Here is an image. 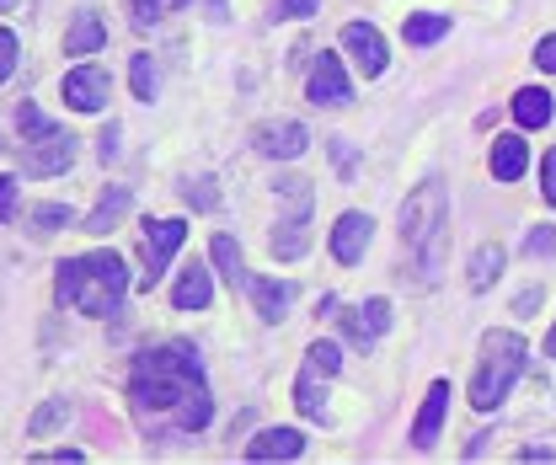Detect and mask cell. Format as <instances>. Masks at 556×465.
Listing matches in <instances>:
<instances>
[{
	"label": "cell",
	"instance_id": "44dd1931",
	"mask_svg": "<svg viewBox=\"0 0 556 465\" xmlns=\"http://www.w3.org/2000/svg\"><path fill=\"white\" fill-rule=\"evenodd\" d=\"M124 209H129V188H113L108 199H102L97 209H91V214H86V219H80V230H91V236H108V230L124 219Z\"/></svg>",
	"mask_w": 556,
	"mask_h": 465
},
{
	"label": "cell",
	"instance_id": "7c38bea8",
	"mask_svg": "<svg viewBox=\"0 0 556 465\" xmlns=\"http://www.w3.org/2000/svg\"><path fill=\"white\" fill-rule=\"evenodd\" d=\"M391 327V305L386 300H369V305H358V311H343V332L358 342V348H369V342H380Z\"/></svg>",
	"mask_w": 556,
	"mask_h": 465
},
{
	"label": "cell",
	"instance_id": "2e32d148",
	"mask_svg": "<svg viewBox=\"0 0 556 465\" xmlns=\"http://www.w3.org/2000/svg\"><path fill=\"white\" fill-rule=\"evenodd\" d=\"M247 289H252V305H257L263 322H283L289 316V300H294L289 284H278V278H247Z\"/></svg>",
	"mask_w": 556,
	"mask_h": 465
},
{
	"label": "cell",
	"instance_id": "ba28073f",
	"mask_svg": "<svg viewBox=\"0 0 556 465\" xmlns=\"http://www.w3.org/2000/svg\"><path fill=\"white\" fill-rule=\"evenodd\" d=\"M311 102L316 108H343L348 97H353V86H348V75H343V60L338 54H321L316 60V70H311Z\"/></svg>",
	"mask_w": 556,
	"mask_h": 465
},
{
	"label": "cell",
	"instance_id": "5b68a950",
	"mask_svg": "<svg viewBox=\"0 0 556 465\" xmlns=\"http://www.w3.org/2000/svg\"><path fill=\"white\" fill-rule=\"evenodd\" d=\"M16 124L27 134V144H33V155H27V172H38V177H54V172H65L70 161H75V139L65 129H54L33 102H22L16 108Z\"/></svg>",
	"mask_w": 556,
	"mask_h": 465
},
{
	"label": "cell",
	"instance_id": "5bb4252c",
	"mask_svg": "<svg viewBox=\"0 0 556 465\" xmlns=\"http://www.w3.org/2000/svg\"><path fill=\"white\" fill-rule=\"evenodd\" d=\"M525 166H530V144H525L519 134H497V139H492V177H497V183H519Z\"/></svg>",
	"mask_w": 556,
	"mask_h": 465
},
{
	"label": "cell",
	"instance_id": "74e56055",
	"mask_svg": "<svg viewBox=\"0 0 556 465\" xmlns=\"http://www.w3.org/2000/svg\"><path fill=\"white\" fill-rule=\"evenodd\" d=\"M97 155H102V161H113V155H118V129H108L102 139H97Z\"/></svg>",
	"mask_w": 556,
	"mask_h": 465
},
{
	"label": "cell",
	"instance_id": "d6986e66",
	"mask_svg": "<svg viewBox=\"0 0 556 465\" xmlns=\"http://www.w3.org/2000/svg\"><path fill=\"white\" fill-rule=\"evenodd\" d=\"M268 247H274V257H283V263H289V257H300V252L311 247V219H305V209H294V214L278 225Z\"/></svg>",
	"mask_w": 556,
	"mask_h": 465
},
{
	"label": "cell",
	"instance_id": "52a82bcc",
	"mask_svg": "<svg viewBox=\"0 0 556 465\" xmlns=\"http://www.w3.org/2000/svg\"><path fill=\"white\" fill-rule=\"evenodd\" d=\"M343 49L353 54V65H358V75H380L386 70V38L369 27V22H348L343 27Z\"/></svg>",
	"mask_w": 556,
	"mask_h": 465
},
{
	"label": "cell",
	"instance_id": "cb8c5ba5",
	"mask_svg": "<svg viewBox=\"0 0 556 465\" xmlns=\"http://www.w3.org/2000/svg\"><path fill=\"white\" fill-rule=\"evenodd\" d=\"M208 252H214V267L225 273V284H230V289H236V284H247V267H241V247H236L230 236H214V247H208Z\"/></svg>",
	"mask_w": 556,
	"mask_h": 465
},
{
	"label": "cell",
	"instance_id": "6da1fadb",
	"mask_svg": "<svg viewBox=\"0 0 556 465\" xmlns=\"http://www.w3.org/2000/svg\"><path fill=\"white\" fill-rule=\"evenodd\" d=\"M129 406H135L144 433L155 423H172L177 433H199L208 423V412H214L199 353L188 342L144 348L135 359V369H129Z\"/></svg>",
	"mask_w": 556,
	"mask_h": 465
},
{
	"label": "cell",
	"instance_id": "ac0fdd59",
	"mask_svg": "<svg viewBox=\"0 0 556 465\" xmlns=\"http://www.w3.org/2000/svg\"><path fill=\"white\" fill-rule=\"evenodd\" d=\"M208 294H214V284H208V267H182V278H177V289H172V305L177 311H204Z\"/></svg>",
	"mask_w": 556,
	"mask_h": 465
},
{
	"label": "cell",
	"instance_id": "603a6c76",
	"mask_svg": "<svg viewBox=\"0 0 556 465\" xmlns=\"http://www.w3.org/2000/svg\"><path fill=\"white\" fill-rule=\"evenodd\" d=\"M497 273H503V247H497V241H486V247H477V257H471V273H466V284H471V289L482 294L486 284L497 278Z\"/></svg>",
	"mask_w": 556,
	"mask_h": 465
},
{
	"label": "cell",
	"instance_id": "7a4b0ae2",
	"mask_svg": "<svg viewBox=\"0 0 556 465\" xmlns=\"http://www.w3.org/2000/svg\"><path fill=\"white\" fill-rule=\"evenodd\" d=\"M54 294L80 316H113L129 294V267L113 252H91V257H70L60 263Z\"/></svg>",
	"mask_w": 556,
	"mask_h": 465
},
{
	"label": "cell",
	"instance_id": "484cf974",
	"mask_svg": "<svg viewBox=\"0 0 556 465\" xmlns=\"http://www.w3.org/2000/svg\"><path fill=\"white\" fill-rule=\"evenodd\" d=\"M70 219H75V214H70L65 203H38V209H33V230H38V236L60 230V225H70Z\"/></svg>",
	"mask_w": 556,
	"mask_h": 465
},
{
	"label": "cell",
	"instance_id": "f35d334b",
	"mask_svg": "<svg viewBox=\"0 0 556 465\" xmlns=\"http://www.w3.org/2000/svg\"><path fill=\"white\" fill-rule=\"evenodd\" d=\"M546 353H552V359H556V327H552V337H546Z\"/></svg>",
	"mask_w": 556,
	"mask_h": 465
},
{
	"label": "cell",
	"instance_id": "8992f818",
	"mask_svg": "<svg viewBox=\"0 0 556 465\" xmlns=\"http://www.w3.org/2000/svg\"><path fill=\"white\" fill-rule=\"evenodd\" d=\"M188 241V225L182 219H155V225H144V247H139V294H150L161 278H166V263L177 257V247Z\"/></svg>",
	"mask_w": 556,
	"mask_h": 465
},
{
	"label": "cell",
	"instance_id": "e575fe53",
	"mask_svg": "<svg viewBox=\"0 0 556 465\" xmlns=\"http://www.w3.org/2000/svg\"><path fill=\"white\" fill-rule=\"evenodd\" d=\"M535 65H541V70H552V75H556V33H552V38H541V43H535Z\"/></svg>",
	"mask_w": 556,
	"mask_h": 465
},
{
	"label": "cell",
	"instance_id": "83f0119b",
	"mask_svg": "<svg viewBox=\"0 0 556 465\" xmlns=\"http://www.w3.org/2000/svg\"><path fill=\"white\" fill-rule=\"evenodd\" d=\"M316 375H338V364H343V353H338V342H311V359H305Z\"/></svg>",
	"mask_w": 556,
	"mask_h": 465
},
{
	"label": "cell",
	"instance_id": "8fae6325",
	"mask_svg": "<svg viewBox=\"0 0 556 465\" xmlns=\"http://www.w3.org/2000/svg\"><path fill=\"white\" fill-rule=\"evenodd\" d=\"M450 380H433L428 386V401H422V412H417L413 423V444L417 450H433V439H439V428H444V412H450Z\"/></svg>",
	"mask_w": 556,
	"mask_h": 465
},
{
	"label": "cell",
	"instance_id": "277c9868",
	"mask_svg": "<svg viewBox=\"0 0 556 465\" xmlns=\"http://www.w3.org/2000/svg\"><path fill=\"white\" fill-rule=\"evenodd\" d=\"M530 364V348L519 332H486L482 337V364H477V380H471V406L492 412L497 401L514 391V380L525 375Z\"/></svg>",
	"mask_w": 556,
	"mask_h": 465
},
{
	"label": "cell",
	"instance_id": "ab89813d",
	"mask_svg": "<svg viewBox=\"0 0 556 465\" xmlns=\"http://www.w3.org/2000/svg\"><path fill=\"white\" fill-rule=\"evenodd\" d=\"M5 5H11V0H0V11H5Z\"/></svg>",
	"mask_w": 556,
	"mask_h": 465
},
{
	"label": "cell",
	"instance_id": "4fadbf2b",
	"mask_svg": "<svg viewBox=\"0 0 556 465\" xmlns=\"http://www.w3.org/2000/svg\"><path fill=\"white\" fill-rule=\"evenodd\" d=\"M369 236H375L369 214H343V219L332 225V257H338V263H358L364 247H369Z\"/></svg>",
	"mask_w": 556,
	"mask_h": 465
},
{
	"label": "cell",
	"instance_id": "4316f807",
	"mask_svg": "<svg viewBox=\"0 0 556 465\" xmlns=\"http://www.w3.org/2000/svg\"><path fill=\"white\" fill-rule=\"evenodd\" d=\"M188 0H135V22L139 27H150V22H161V16H172V11H182Z\"/></svg>",
	"mask_w": 556,
	"mask_h": 465
},
{
	"label": "cell",
	"instance_id": "d4e9b609",
	"mask_svg": "<svg viewBox=\"0 0 556 465\" xmlns=\"http://www.w3.org/2000/svg\"><path fill=\"white\" fill-rule=\"evenodd\" d=\"M294 406H300L305 417H321V412H327V401L316 397V369H311V364H305V375L294 380Z\"/></svg>",
	"mask_w": 556,
	"mask_h": 465
},
{
	"label": "cell",
	"instance_id": "3957f363",
	"mask_svg": "<svg viewBox=\"0 0 556 465\" xmlns=\"http://www.w3.org/2000/svg\"><path fill=\"white\" fill-rule=\"evenodd\" d=\"M402 241H407V252H417L422 278H433L444 263V247H450V193L439 183H422L402 203Z\"/></svg>",
	"mask_w": 556,
	"mask_h": 465
},
{
	"label": "cell",
	"instance_id": "d6a6232c",
	"mask_svg": "<svg viewBox=\"0 0 556 465\" xmlns=\"http://www.w3.org/2000/svg\"><path fill=\"white\" fill-rule=\"evenodd\" d=\"M60 417H65V401H49V406H43V412L33 417V439H43V433H49V428H54Z\"/></svg>",
	"mask_w": 556,
	"mask_h": 465
},
{
	"label": "cell",
	"instance_id": "d590c367",
	"mask_svg": "<svg viewBox=\"0 0 556 465\" xmlns=\"http://www.w3.org/2000/svg\"><path fill=\"white\" fill-rule=\"evenodd\" d=\"M182 199L199 203V209H214V188H208V183H199V188H193V183H188V188H182Z\"/></svg>",
	"mask_w": 556,
	"mask_h": 465
},
{
	"label": "cell",
	"instance_id": "30bf717a",
	"mask_svg": "<svg viewBox=\"0 0 556 465\" xmlns=\"http://www.w3.org/2000/svg\"><path fill=\"white\" fill-rule=\"evenodd\" d=\"M65 102L75 113H102L108 108V75L97 65H80L65 75Z\"/></svg>",
	"mask_w": 556,
	"mask_h": 465
},
{
	"label": "cell",
	"instance_id": "7402d4cb",
	"mask_svg": "<svg viewBox=\"0 0 556 465\" xmlns=\"http://www.w3.org/2000/svg\"><path fill=\"white\" fill-rule=\"evenodd\" d=\"M450 33V16H439V11H417L407 16V27H402V38L413 43V49H428L433 38H444Z\"/></svg>",
	"mask_w": 556,
	"mask_h": 465
},
{
	"label": "cell",
	"instance_id": "1f68e13d",
	"mask_svg": "<svg viewBox=\"0 0 556 465\" xmlns=\"http://www.w3.org/2000/svg\"><path fill=\"white\" fill-rule=\"evenodd\" d=\"M525 252H530V257H535V252H541V257H552V252H556V230H552V225L530 230V236H525Z\"/></svg>",
	"mask_w": 556,
	"mask_h": 465
},
{
	"label": "cell",
	"instance_id": "f1b7e54d",
	"mask_svg": "<svg viewBox=\"0 0 556 465\" xmlns=\"http://www.w3.org/2000/svg\"><path fill=\"white\" fill-rule=\"evenodd\" d=\"M321 0H268V16L274 22H300V16H311Z\"/></svg>",
	"mask_w": 556,
	"mask_h": 465
},
{
	"label": "cell",
	"instance_id": "8d00e7d4",
	"mask_svg": "<svg viewBox=\"0 0 556 465\" xmlns=\"http://www.w3.org/2000/svg\"><path fill=\"white\" fill-rule=\"evenodd\" d=\"M11 203H16V183L0 177V219H11Z\"/></svg>",
	"mask_w": 556,
	"mask_h": 465
},
{
	"label": "cell",
	"instance_id": "ffe728a7",
	"mask_svg": "<svg viewBox=\"0 0 556 465\" xmlns=\"http://www.w3.org/2000/svg\"><path fill=\"white\" fill-rule=\"evenodd\" d=\"M514 118H519L525 129H546V124H552V91H541V86L514 91Z\"/></svg>",
	"mask_w": 556,
	"mask_h": 465
},
{
	"label": "cell",
	"instance_id": "4dcf8cb0",
	"mask_svg": "<svg viewBox=\"0 0 556 465\" xmlns=\"http://www.w3.org/2000/svg\"><path fill=\"white\" fill-rule=\"evenodd\" d=\"M11 70H16V33L0 27V86L11 80Z\"/></svg>",
	"mask_w": 556,
	"mask_h": 465
},
{
	"label": "cell",
	"instance_id": "9a60e30c",
	"mask_svg": "<svg viewBox=\"0 0 556 465\" xmlns=\"http://www.w3.org/2000/svg\"><path fill=\"white\" fill-rule=\"evenodd\" d=\"M305 450V433L300 428H268L247 444V461H294Z\"/></svg>",
	"mask_w": 556,
	"mask_h": 465
},
{
	"label": "cell",
	"instance_id": "f546056e",
	"mask_svg": "<svg viewBox=\"0 0 556 465\" xmlns=\"http://www.w3.org/2000/svg\"><path fill=\"white\" fill-rule=\"evenodd\" d=\"M135 97H155V65H150V54H135Z\"/></svg>",
	"mask_w": 556,
	"mask_h": 465
},
{
	"label": "cell",
	"instance_id": "9c48e42d",
	"mask_svg": "<svg viewBox=\"0 0 556 465\" xmlns=\"http://www.w3.org/2000/svg\"><path fill=\"white\" fill-rule=\"evenodd\" d=\"M257 150L263 155H274V161H294V155H305V144H311V134L305 124H294V118H278V124H257Z\"/></svg>",
	"mask_w": 556,
	"mask_h": 465
},
{
	"label": "cell",
	"instance_id": "e0dca14e",
	"mask_svg": "<svg viewBox=\"0 0 556 465\" xmlns=\"http://www.w3.org/2000/svg\"><path fill=\"white\" fill-rule=\"evenodd\" d=\"M102 43H108V22L97 11H75V22L65 33V54H97Z\"/></svg>",
	"mask_w": 556,
	"mask_h": 465
},
{
	"label": "cell",
	"instance_id": "836d02e7",
	"mask_svg": "<svg viewBox=\"0 0 556 465\" xmlns=\"http://www.w3.org/2000/svg\"><path fill=\"white\" fill-rule=\"evenodd\" d=\"M541 193L546 203H556V150H546V161H541Z\"/></svg>",
	"mask_w": 556,
	"mask_h": 465
}]
</instances>
